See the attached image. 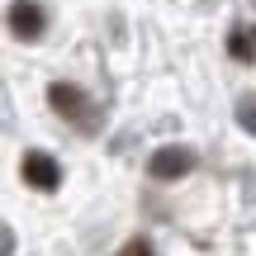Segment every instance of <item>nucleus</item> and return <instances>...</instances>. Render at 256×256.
<instances>
[{
	"mask_svg": "<svg viewBox=\"0 0 256 256\" xmlns=\"http://www.w3.org/2000/svg\"><path fill=\"white\" fill-rule=\"evenodd\" d=\"M147 171H152V180H180V176L194 171V152L190 147H156Z\"/></svg>",
	"mask_w": 256,
	"mask_h": 256,
	"instance_id": "2",
	"label": "nucleus"
},
{
	"mask_svg": "<svg viewBox=\"0 0 256 256\" xmlns=\"http://www.w3.org/2000/svg\"><path fill=\"white\" fill-rule=\"evenodd\" d=\"M228 52L238 57V62H256V28L238 24V28L228 34Z\"/></svg>",
	"mask_w": 256,
	"mask_h": 256,
	"instance_id": "5",
	"label": "nucleus"
},
{
	"mask_svg": "<svg viewBox=\"0 0 256 256\" xmlns=\"http://www.w3.org/2000/svg\"><path fill=\"white\" fill-rule=\"evenodd\" d=\"M238 124L247 128V133H256V104H238Z\"/></svg>",
	"mask_w": 256,
	"mask_h": 256,
	"instance_id": "7",
	"label": "nucleus"
},
{
	"mask_svg": "<svg viewBox=\"0 0 256 256\" xmlns=\"http://www.w3.org/2000/svg\"><path fill=\"white\" fill-rule=\"evenodd\" d=\"M48 104H52L62 119H72L76 128H90L95 124V104L86 100L76 86H66V81H52V86H48Z\"/></svg>",
	"mask_w": 256,
	"mask_h": 256,
	"instance_id": "1",
	"label": "nucleus"
},
{
	"mask_svg": "<svg viewBox=\"0 0 256 256\" xmlns=\"http://www.w3.org/2000/svg\"><path fill=\"white\" fill-rule=\"evenodd\" d=\"M43 28H48V10L38 0H14L10 5V34L14 38L34 43V38H43Z\"/></svg>",
	"mask_w": 256,
	"mask_h": 256,
	"instance_id": "3",
	"label": "nucleus"
},
{
	"mask_svg": "<svg viewBox=\"0 0 256 256\" xmlns=\"http://www.w3.org/2000/svg\"><path fill=\"white\" fill-rule=\"evenodd\" d=\"M124 256H156V252H152V242H147V238H133L124 247Z\"/></svg>",
	"mask_w": 256,
	"mask_h": 256,
	"instance_id": "6",
	"label": "nucleus"
},
{
	"mask_svg": "<svg viewBox=\"0 0 256 256\" xmlns=\"http://www.w3.org/2000/svg\"><path fill=\"white\" fill-rule=\"evenodd\" d=\"M19 176H24V185H34V190H57L62 185V166L52 162L48 152H24V162H19Z\"/></svg>",
	"mask_w": 256,
	"mask_h": 256,
	"instance_id": "4",
	"label": "nucleus"
}]
</instances>
